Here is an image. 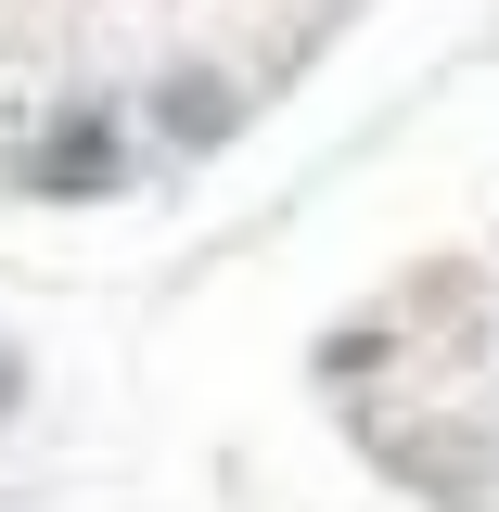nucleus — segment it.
<instances>
[{
	"instance_id": "f03ea898",
	"label": "nucleus",
	"mask_w": 499,
	"mask_h": 512,
	"mask_svg": "<svg viewBox=\"0 0 499 512\" xmlns=\"http://www.w3.org/2000/svg\"><path fill=\"white\" fill-rule=\"evenodd\" d=\"M154 116L180 128L192 154H218V141H231V116H244V90H231V77H192V64H180V77L154 90Z\"/></svg>"
},
{
	"instance_id": "7ed1b4c3",
	"label": "nucleus",
	"mask_w": 499,
	"mask_h": 512,
	"mask_svg": "<svg viewBox=\"0 0 499 512\" xmlns=\"http://www.w3.org/2000/svg\"><path fill=\"white\" fill-rule=\"evenodd\" d=\"M13 397H26V359H13V346H0V410H13Z\"/></svg>"
},
{
	"instance_id": "f257e3e1",
	"label": "nucleus",
	"mask_w": 499,
	"mask_h": 512,
	"mask_svg": "<svg viewBox=\"0 0 499 512\" xmlns=\"http://www.w3.org/2000/svg\"><path fill=\"white\" fill-rule=\"evenodd\" d=\"M116 167H128V154H116V116H103V103H77V116L52 128V154H39L52 192H116Z\"/></svg>"
}]
</instances>
